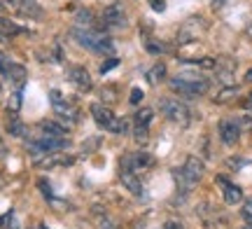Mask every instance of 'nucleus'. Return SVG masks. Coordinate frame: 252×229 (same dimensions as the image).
I'll return each mask as SVG.
<instances>
[{"instance_id":"nucleus-1","label":"nucleus","mask_w":252,"mask_h":229,"mask_svg":"<svg viewBox=\"0 0 252 229\" xmlns=\"http://www.w3.org/2000/svg\"><path fill=\"white\" fill-rule=\"evenodd\" d=\"M68 145V131L61 124L54 122H42L28 138V150L31 155H47V152H61Z\"/></svg>"},{"instance_id":"nucleus-2","label":"nucleus","mask_w":252,"mask_h":229,"mask_svg":"<svg viewBox=\"0 0 252 229\" xmlns=\"http://www.w3.org/2000/svg\"><path fill=\"white\" fill-rule=\"evenodd\" d=\"M72 37L84 49H91L96 54H115V45H112L110 35L94 26H75L72 28Z\"/></svg>"},{"instance_id":"nucleus-3","label":"nucleus","mask_w":252,"mask_h":229,"mask_svg":"<svg viewBox=\"0 0 252 229\" xmlns=\"http://www.w3.org/2000/svg\"><path fill=\"white\" fill-rule=\"evenodd\" d=\"M173 175H175V183H178V187H180L182 192H189L203 178V162L196 159V157H187V162L180 168H175Z\"/></svg>"},{"instance_id":"nucleus-4","label":"nucleus","mask_w":252,"mask_h":229,"mask_svg":"<svg viewBox=\"0 0 252 229\" xmlns=\"http://www.w3.org/2000/svg\"><path fill=\"white\" fill-rule=\"evenodd\" d=\"M208 80L198 73H180L178 77L171 80V89L185 96H203L208 92Z\"/></svg>"},{"instance_id":"nucleus-5","label":"nucleus","mask_w":252,"mask_h":229,"mask_svg":"<svg viewBox=\"0 0 252 229\" xmlns=\"http://www.w3.org/2000/svg\"><path fill=\"white\" fill-rule=\"evenodd\" d=\"M159 110H161V115L171 124H175V127H189V122H191V112H189V108L185 105V103L175 101V98H161L159 101Z\"/></svg>"},{"instance_id":"nucleus-6","label":"nucleus","mask_w":252,"mask_h":229,"mask_svg":"<svg viewBox=\"0 0 252 229\" xmlns=\"http://www.w3.org/2000/svg\"><path fill=\"white\" fill-rule=\"evenodd\" d=\"M91 115L98 122V127L110 131V133H126L128 131V122L115 117V112L105 108V105H91Z\"/></svg>"},{"instance_id":"nucleus-7","label":"nucleus","mask_w":252,"mask_h":229,"mask_svg":"<svg viewBox=\"0 0 252 229\" xmlns=\"http://www.w3.org/2000/svg\"><path fill=\"white\" fill-rule=\"evenodd\" d=\"M49 101H52V110L56 112V117H61L65 124H75V122L80 119V110H77V108H75V105H72L59 89H52Z\"/></svg>"},{"instance_id":"nucleus-8","label":"nucleus","mask_w":252,"mask_h":229,"mask_svg":"<svg viewBox=\"0 0 252 229\" xmlns=\"http://www.w3.org/2000/svg\"><path fill=\"white\" fill-rule=\"evenodd\" d=\"M154 166V157L147 155V152H131V155L122 157V168H128L133 173H143V171H150Z\"/></svg>"},{"instance_id":"nucleus-9","label":"nucleus","mask_w":252,"mask_h":229,"mask_svg":"<svg viewBox=\"0 0 252 229\" xmlns=\"http://www.w3.org/2000/svg\"><path fill=\"white\" fill-rule=\"evenodd\" d=\"M215 183H217V187H220L222 196H224V203H229V206L243 203V190H241L238 185H234L231 180H226L224 175H217Z\"/></svg>"},{"instance_id":"nucleus-10","label":"nucleus","mask_w":252,"mask_h":229,"mask_svg":"<svg viewBox=\"0 0 252 229\" xmlns=\"http://www.w3.org/2000/svg\"><path fill=\"white\" fill-rule=\"evenodd\" d=\"M33 164L37 168H56V166H70L72 157L65 152H47V155H35L33 157Z\"/></svg>"},{"instance_id":"nucleus-11","label":"nucleus","mask_w":252,"mask_h":229,"mask_svg":"<svg viewBox=\"0 0 252 229\" xmlns=\"http://www.w3.org/2000/svg\"><path fill=\"white\" fill-rule=\"evenodd\" d=\"M0 73L5 75L9 82L21 84L24 82V77H26V68H24L21 64H14L9 56H5L2 52H0Z\"/></svg>"},{"instance_id":"nucleus-12","label":"nucleus","mask_w":252,"mask_h":229,"mask_svg":"<svg viewBox=\"0 0 252 229\" xmlns=\"http://www.w3.org/2000/svg\"><path fill=\"white\" fill-rule=\"evenodd\" d=\"M217 131H220V138L224 145H236L241 138V122L238 119H222Z\"/></svg>"},{"instance_id":"nucleus-13","label":"nucleus","mask_w":252,"mask_h":229,"mask_svg":"<svg viewBox=\"0 0 252 229\" xmlns=\"http://www.w3.org/2000/svg\"><path fill=\"white\" fill-rule=\"evenodd\" d=\"M103 24L108 28H124L126 26V12L122 2H112L103 12Z\"/></svg>"},{"instance_id":"nucleus-14","label":"nucleus","mask_w":252,"mask_h":229,"mask_svg":"<svg viewBox=\"0 0 252 229\" xmlns=\"http://www.w3.org/2000/svg\"><path fill=\"white\" fill-rule=\"evenodd\" d=\"M9 7H14V12H19L21 17H31V19H42L45 17V9L40 7L37 0H7Z\"/></svg>"},{"instance_id":"nucleus-15","label":"nucleus","mask_w":252,"mask_h":229,"mask_svg":"<svg viewBox=\"0 0 252 229\" xmlns=\"http://www.w3.org/2000/svg\"><path fill=\"white\" fill-rule=\"evenodd\" d=\"M154 117V110L152 108H143V110H138L135 115V122H133V133H135V140L138 143H143L145 138H147V129H150V122Z\"/></svg>"},{"instance_id":"nucleus-16","label":"nucleus","mask_w":252,"mask_h":229,"mask_svg":"<svg viewBox=\"0 0 252 229\" xmlns=\"http://www.w3.org/2000/svg\"><path fill=\"white\" fill-rule=\"evenodd\" d=\"M68 80H70L80 92H89L91 89V77H89V73H87L82 65H70V70H68Z\"/></svg>"},{"instance_id":"nucleus-17","label":"nucleus","mask_w":252,"mask_h":229,"mask_svg":"<svg viewBox=\"0 0 252 229\" xmlns=\"http://www.w3.org/2000/svg\"><path fill=\"white\" fill-rule=\"evenodd\" d=\"M119 178H122V183H124V187L128 190V192H133L135 196H140V194H143V187H140V178H138V173L128 171V168H119Z\"/></svg>"},{"instance_id":"nucleus-18","label":"nucleus","mask_w":252,"mask_h":229,"mask_svg":"<svg viewBox=\"0 0 252 229\" xmlns=\"http://www.w3.org/2000/svg\"><path fill=\"white\" fill-rule=\"evenodd\" d=\"M7 131L12 133V136H24L26 131H24V124L19 122L17 112H9V119H7Z\"/></svg>"},{"instance_id":"nucleus-19","label":"nucleus","mask_w":252,"mask_h":229,"mask_svg":"<svg viewBox=\"0 0 252 229\" xmlns=\"http://www.w3.org/2000/svg\"><path fill=\"white\" fill-rule=\"evenodd\" d=\"M0 26L7 31L9 35H14V33H26V28H21V26H17L14 21H7L5 17H0Z\"/></svg>"},{"instance_id":"nucleus-20","label":"nucleus","mask_w":252,"mask_h":229,"mask_svg":"<svg viewBox=\"0 0 252 229\" xmlns=\"http://www.w3.org/2000/svg\"><path fill=\"white\" fill-rule=\"evenodd\" d=\"M163 77H166V65L157 64L152 68V73H150V82H159V80H163Z\"/></svg>"},{"instance_id":"nucleus-21","label":"nucleus","mask_w":252,"mask_h":229,"mask_svg":"<svg viewBox=\"0 0 252 229\" xmlns=\"http://www.w3.org/2000/svg\"><path fill=\"white\" fill-rule=\"evenodd\" d=\"M236 94H238V89L236 87H229V89H222V94H217L215 96V101L217 103H224V101H231Z\"/></svg>"},{"instance_id":"nucleus-22","label":"nucleus","mask_w":252,"mask_h":229,"mask_svg":"<svg viewBox=\"0 0 252 229\" xmlns=\"http://www.w3.org/2000/svg\"><path fill=\"white\" fill-rule=\"evenodd\" d=\"M117 65V59H110V61H105V64L100 65V73H108L110 68H115Z\"/></svg>"},{"instance_id":"nucleus-23","label":"nucleus","mask_w":252,"mask_h":229,"mask_svg":"<svg viewBox=\"0 0 252 229\" xmlns=\"http://www.w3.org/2000/svg\"><path fill=\"white\" fill-rule=\"evenodd\" d=\"M140 98H143V92H140V89H133V94H131V103H138Z\"/></svg>"},{"instance_id":"nucleus-24","label":"nucleus","mask_w":252,"mask_h":229,"mask_svg":"<svg viewBox=\"0 0 252 229\" xmlns=\"http://www.w3.org/2000/svg\"><path fill=\"white\" fill-rule=\"evenodd\" d=\"M0 42H2V45H5V42H9V33L2 26H0Z\"/></svg>"},{"instance_id":"nucleus-25","label":"nucleus","mask_w":252,"mask_h":229,"mask_svg":"<svg viewBox=\"0 0 252 229\" xmlns=\"http://www.w3.org/2000/svg\"><path fill=\"white\" fill-rule=\"evenodd\" d=\"M163 229H182V225H180V222H168Z\"/></svg>"},{"instance_id":"nucleus-26","label":"nucleus","mask_w":252,"mask_h":229,"mask_svg":"<svg viewBox=\"0 0 252 229\" xmlns=\"http://www.w3.org/2000/svg\"><path fill=\"white\" fill-rule=\"evenodd\" d=\"M245 215H248V218H250V220H252V203H250V206H248V208H245Z\"/></svg>"},{"instance_id":"nucleus-27","label":"nucleus","mask_w":252,"mask_h":229,"mask_svg":"<svg viewBox=\"0 0 252 229\" xmlns=\"http://www.w3.org/2000/svg\"><path fill=\"white\" fill-rule=\"evenodd\" d=\"M248 80H250V82H252V70H250V73H248Z\"/></svg>"},{"instance_id":"nucleus-28","label":"nucleus","mask_w":252,"mask_h":229,"mask_svg":"<svg viewBox=\"0 0 252 229\" xmlns=\"http://www.w3.org/2000/svg\"><path fill=\"white\" fill-rule=\"evenodd\" d=\"M37 229H47V227H45V225H40V227H37Z\"/></svg>"},{"instance_id":"nucleus-29","label":"nucleus","mask_w":252,"mask_h":229,"mask_svg":"<svg viewBox=\"0 0 252 229\" xmlns=\"http://www.w3.org/2000/svg\"><path fill=\"white\" fill-rule=\"evenodd\" d=\"M0 98H2V87H0Z\"/></svg>"},{"instance_id":"nucleus-30","label":"nucleus","mask_w":252,"mask_h":229,"mask_svg":"<svg viewBox=\"0 0 252 229\" xmlns=\"http://www.w3.org/2000/svg\"><path fill=\"white\" fill-rule=\"evenodd\" d=\"M0 187H2V178H0Z\"/></svg>"},{"instance_id":"nucleus-31","label":"nucleus","mask_w":252,"mask_h":229,"mask_svg":"<svg viewBox=\"0 0 252 229\" xmlns=\"http://www.w3.org/2000/svg\"><path fill=\"white\" fill-rule=\"evenodd\" d=\"M0 7H2V2H0Z\"/></svg>"}]
</instances>
